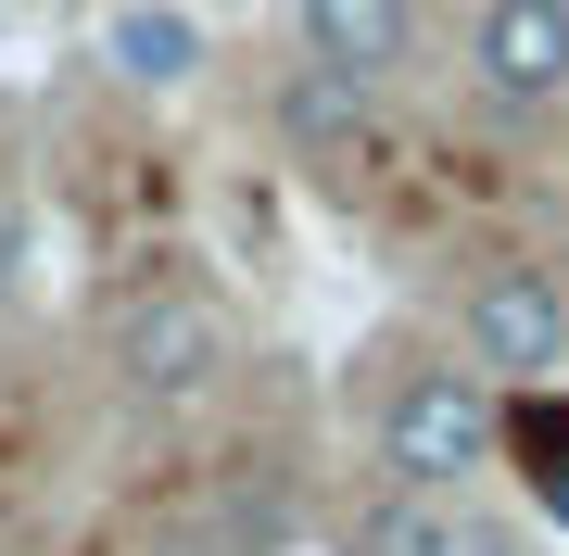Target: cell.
Masks as SVG:
<instances>
[{"label":"cell","instance_id":"obj_10","mask_svg":"<svg viewBox=\"0 0 569 556\" xmlns=\"http://www.w3.org/2000/svg\"><path fill=\"white\" fill-rule=\"evenodd\" d=\"M468 556H519V532H468Z\"/></svg>","mask_w":569,"mask_h":556},{"label":"cell","instance_id":"obj_11","mask_svg":"<svg viewBox=\"0 0 569 556\" xmlns=\"http://www.w3.org/2000/svg\"><path fill=\"white\" fill-rule=\"evenodd\" d=\"M545 518H569V481H557V494H545Z\"/></svg>","mask_w":569,"mask_h":556},{"label":"cell","instance_id":"obj_6","mask_svg":"<svg viewBox=\"0 0 569 556\" xmlns=\"http://www.w3.org/2000/svg\"><path fill=\"white\" fill-rule=\"evenodd\" d=\"M342 556H468V518H443L430 494H367L342 518Z\"/></svg>","mask_w":569,"mask_h":556},{"label":"cell","instance_id":"obj_4","mask_svg":"<svg viewBox=\"0 0 569 556\" xmlns=\"http://www.w3.org/2000/svg\"><path fill=\"white\" fill-rule=\"evenodd\" d=\"M468 77H481L493 102H557L569 89V0H481Z\"/></svg>","mask_w":569,"mask_h":556},{"label":"cell","instance_id":"obj_9","mask_svg":"<svg viewBox=\"0 0 569 556\" xmlns=\"http://www.w3.org/2000/svg\"><path fill=\"white\" fill-rule=\"evenodd\" d=\"M114 63L140 89H178L190 63H203V26H190V13H114Z\"/></svg>","mask_w":569,"mask_h":556},{"label":"cell","instance_id":"obj_7","mask_svg":"<svg viewBox=\"0 0 569 556\" xmlns=\"http://www.w3.org/2000/svg\"><path fill=\"white\" fill-rule=\"evenodd\" d=\"M279 140H291V152H355V140H367V89L291 63V77H279Z\"/></svg>","mask_w":569,"mask_h":556},{"label":"cell","instance_id":"obj_8","mask_svg":"<svg viewBox=\"0 0 569 556\" xmlns=\"http://www.w3.org/2000/svg\"><path fill=\"white\" fill-rule=\"evenodd\" d=\"M493 443L519 455L531 494H557V481H569V392H519V405L493 417Z\"/></svg>","mask_w":569,"mask_h":556},{"label":"cell","instance_id":"obj_3","mask_svg":"<svg viewBox=\"0 0 569 556\" xmlns=\"http://www.w3.org/2000/svg\"><path fill=\"white\" fill-rule=\"evenodd\" d=\"M456 330H468V367H507L519 392H545V367L569 354V304H557L545 266H481Z\"/></svg>","mask_w":569,"mask_h":556},{"label":"cell","instance_id":"obj_5","mask_svg":"<svg viewBox=\"0 0 569 556\" xmlns=\"http://www.w3.org/2000/svg\"><path fill=\"white\" fill-rule=\"evenodd\" d=\"M291 26H305V63L342 89H380L418 63V0H291Z\"/></svg>","mask_w":569,"mask_h":556},{"label":"cell","instance_id":"obj_1","mask_svg":"<svg viewBox=\"0 0 569 556\" xmlns=\"http://www.w3.org/2000/svg\"><path fill=\"white\" fill-rule=\"evenodd\" d=\"M481 455H493V405H481V380L418 367V380L380 405V468H392V494H443V481H481Z\"/></svg>","mask_w":569,"mask_h":556},{"label":"cell","instance_id":"obj_2","mask_svg":"<svg viewBox=\"0 0 569 556\" xmlns=\"http://www.w3.org/2000/svg\"><path fill=\"white\" fill-rule=\"evenodd\" d=\"M216 367H228V304H203V291H152L114 316L127 405H190V392H216Z\"/></svg>","mask_w":569,"mask_h":556}]
</instances>
